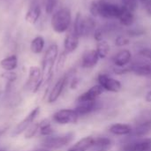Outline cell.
<instances>
[{"mask_svg":"<svg viewBox=\"0 0 151 151\" xmlns=\"http://www.w3.org/2000/svg\"><path fill=\"white\" fill-rule=\"evenodd\" d=\"M41 15V6L38 0H32L28 11L26 14V20L31 24H34L37 21Z\"/></svg>","mask_w":151,"mask_h":151,"instance_id":"e0dca14e","label":"cell"},{"mask_svg":"<svg viewBox=\"0 0 151 151\" xmlns=\"http://www.w3.org/2000/svg\"><path fill=\"white\" fill-rule=\"evenodd\" d=\"M43 47H44V40L42 36H37L35 39H33L30 45V49L32 52L35 54L41 53L43 50Z\"/></svg>","mask_w":151,"mask_h":151,"instance_id":"d4e9b609","label":"cell"},{"mask_svg":"<svg viewBox=\"0 0 151 151\" xmlns=\"http://www.w3.org/2000/svg\"><path fill=\"white\" fill-rule=\"evenodd\" d=\"M151 150V138H137L122 147V151H150Z\"/></svg>","mask_w":151,"mask_h":151,"instance_id":"ba28073f","label":"cell"},{"mask_svg":"<svg viewBox=\"0 0 151 151\" xmlns=\"http://www.w3.org/2000/svg\"><path fill=\"white\" fill-rule=\"evenodd\" d=\"M42 72L37 66H31L29 69V77L27 80V87L33 92H36L41 88Z\"/></svg>","mask_w":151,"mask_h":151,"instance_id":"9c48e42d","label":"cell"},{"mask_svg":"<svg viewBox=\"0 0 151 151\" xmlns=\"http://www.w3.org/2000/svg\"><path fill=\"white\" fill-rule=\"evenodd\" d=\"M80 37L74 33L73 30L69 32L64 41V48H65V52L66 54L72 53L76 50V49L79 46V42Z\"/></svg>","mask_w":151,"mask_h":151,"instance_id":"9a60e30c","label":"cell"},{"mask_svg":"<svg viewBox=\"0 0 151 151\" xmlns=\"http://www.w3.org/2000/svg\"><path fill=\"white\" fill-rule=\"evenodd\" d=\"M130 44V37L127 35H119L115 38V45L117 47L122 48Z\"/></svg>","mask_w":151,"mask_h":151,"instance_id":"4316f807","label":"cell"},{"mask_svg":"<svg viewBox=\"0 0 151 151\" xmlns=\"http://www.w3.org/2000/svg\"><path fill=\"white\" fill-rule=\"evenodd\" d=\"M79 118L80 116L74 109H62L53 115V120L59 125L75 124Z\"/></svg>","mask_w":151,"mask_h":151,"instance_id":"8992f818","label":"cell"},{"mask_svg":"<svg viewBox=\"0 0 151 151\" xmlns=\"http://www.w3.org/2000/svg\"><path fill=\"white\" fill-rule=\"evenodd\" d=\"M99 108L98 101H83V102H77V106L74 109L78 115L86 116L92 112H94L96 109Z\"/></svg>","mask_w":151,"mask_h":151,"instance_id":"4fadbf2b","label":"cell"},{"mask_svg":"<svg viewBox=\"0 0 151 151\" xmlns=\"http://www.w3.org/2000/svg\"><path fill=\"white\" fill-rule=\"evenodd\" d=\"M73 76H74V71H70L67 73H65V75H63L56 82V84L53 86V88H52V89L50 92L49 96H48V102L50 104L55 103L60 97V96L62 95V93L65 90V87L67 86L70 79Z\"/></svg>","mask_w":151,"mask_h":151,"instance_id":"5b68a950","label":"cell"},{"mask_svg":"<svg viewBox=\"0 0 151 151\" xmlns=\"http://www.w3.org/2000/svg\"><path fill=\"white\" fill-rule=\"evenodd\" d=\"M132 127L127 124L115 123L109 127V132L117 136H127L132 133Z\"/></svg>","mask_w":151,"mask_h":151,"instance_id":"d6986e66","label":"cell"},{"mask_svg":"<svg viewBox=\"0 0 151 151\" xmlns=\"http://www.w3.org/2000/svg\"><path fill=\"white\" fill-rule=\"evenodd\" d=\"M122 6L134 12L138 8V0H121Z\"/></svg>","mask_w":151,"mask_h":151,"instance_id":"f1b7e54d","label":"cell"},{"mask_svg":"<svg viewBox=\"0 0 151 151\" xmlns=\"http://www.w3.org/2000/svg\"><path fill=\"white\" fill-rule=\"evenodd\" d=\"M58 0H44L45 11L48 14L52 13L58 4Z\"/></svg>","mask_w":151,"mask_h":151,"instance_id":"4dcf8cb0","label":"cell"},{"mask_svg":"<svg viewBox=\"0 0 151 151\" xmlns=\"http://www.w3.org/2000/svg\"><path fill=\"white\" fill-rule=\"evenodd\" d=\"M142 4L143 5V8L145 10L147 15L151 17V0H144Z\"/></svg>","mask_w":151,"mask_h":151,"instance_id":"836d02e7","label":"cell"},{"mask_svg":"<svg viewBox=\"0 0 151 151\" xmlns=\"http://www.w3.org/2000/svg\"><path fill=\"white\" fill-rule=\"evenodd\" d=\"M99 59L100 58L96 50H88L82 54L81 65L84 69H92L98 64Z\"/></svg>","mask_w":151,"mask_h":151,"instance_id":"8fae6325","label":"cell"},{"mask_svg":"<svg viewBox=\"0 0 151 151\" xmlns=\"http://www.w3.org/2000/svg\"><path fill=\"white\" fill-rule=\"evenodd\" d=\"M72 23V14L71 11L66 8H61L57 11L51 19V27L53 30L57 33H64L67 31Z\"/></svg>","mask_w":151,"mask_h":151,"instance_id":"3957f363","label":"cell"},{"mask_svg":"<svg viewBox=\"0 0 151 151\" xmlns=\"http://www.w3.org/2000/svg\"><path fill=\"white\" fill-rule=\"evenodd\" d=\"M40 127H39V130L41 132V134L43 136H51L52 134L54 133V130L50 123V121H48L47 119L42 120L41 123H39Z\"/></svg>","mask_w":151,"mask_h":151,"instance_id":"484cf974","label":"cell"},{"mask_svg":"<svg viewBox=\"0 0 151 151\" xmlns=\"http://www.w3.org/2000/svg\"><path fill=\"white\" fill-rule=\"evenodd\" d=\"M151 132V120H146L138 124L134 128H133L131 136L135 138H143Z\"/></svg>","mask_w":151,"mask_h":151,"instance_id":"ac0fdd59","label":"cell"},{"mask_svg":"<svg viewBox=\"0 0 151 151\" xmlns=\"http://www.w3.org/2000/svg\"><path fill=\"white\" fill-rule=\"evenodd\" d=\"M94 38L95 40L98 42L100 41H103L104 40V36L105 35V32L104 30V28H96L94 32Z\"/></svg>","mask_w":151,"mask_h":151,"instance_id":"1f68e13d","label":"cell"},{"mask_svg":"<svg viewBox=\"0 0 151 151\" xmlns=\"http://www.w3.org/2000/svg\"><path fill=\"white\" fill-rule=\"evenodd\" d=\"M74 138L73 133H67L63 135L58 136H48L44 138L42 142V145L49 150H58L70 144Z\"/></svg>","mask_w":151,"mask_h":151,"instance_id":"277c9868","label":"cell"},{"mask_svg":"<svg viewBox=\"0 0 151 151\" xmlns=\"http://www.w3.org/2000/svg\"><path fill=\"white\" fill-rule=\"evenodd\" d=\"M145 34V29L142 27H130L127 31V35L129 37H138V36H142Z\"/></svg>","mask_w":151,"mask_h":151,"instance_id":"83f0119b","label":"cell"},{"mask_svg":"<svg viewBox=\"0 0 151 151\" xmlns=\"http://www.w3.org/2000/svg\"><path fill=\"white\" fill-rule=\"evenodd\" d=\"M97 82L104 88V90L111 93H119L122 89L121 82L119 80L112 78L106 73L98 74Z\"/></svg>","mask_w":151,"mask_h":151,"instance_id":"52a82bcc","label":"cell"},{"mask_svg":"<svg viewBox=\"0 0 151 151\" xmlns=\"http://www.w3.org/2000/svg\"><path fill=\"white\" fill-rule=\"evenodd\" d=\"M111 145V141L107 137H99L96 138L95 145L93 148H95L96 151H106Z\"/></svg>","mask_w":151,"mask_h":151,"instance_id":"cb8c5ba5","label":"cell"},{"mask_svg":"<svg viewBox=\"0 0 151 151\" xmlns=\"http://www.w3.org/2000/svg\"><path fill=\"white\" fill-rule=\"evenodd\" d=\"M150 151H151V150H150Z\"/></svg>","mask_w":151,"mask_h":151,"instance_id":"60d3db41","label":"cell"},{"mask_svg":"<svg viewBox=\"0 0 151 151\" xmlns=\"http://www.w3.org/2000/svg\"><path fill=\"white\" fill-rule=\"evenodd\" d=\"M145 101L149 104H151V90L147 92V94L145 95Z\"/></svg>","mask_w":151,"mask_h":151,"instance_id":"d590c367","label":"cell"},{"mask_svg":"<svg viewBox=\"0 0 151 151\" xmlns=\"http://www.w3.org/2000/svg\"><path fill=\"white\" fill-rule=\"evenodd\" d=\"M96 21L91 17H83L82 24V36H88L94 34L96 30Z\"/></svg>","mask_w":151,"mask_h":151,"instance_id":"44dd1931","label":"cell"},{"mask_svg":"<svg viewBox=\"0 0 151 151\" xmlns=\"http://www.w3.org/2000/svg\"><path fill=\"white\" fill-rule=\"evenodd\" d=\"M96 138L92 136H86L79 140L67 151H88L92 149L95 145Z\"/></svg>","mask_w":151,"mask_h":151,"instance_id":"2e32d148","label":"cell"},{"mask_svg":"<svg viewBox=\"0 0 151 151\" xmlns=\"http://www.w3.org/2000/svg\"><path fill=\"white\" fill-rule=\"evenodd\" d=\"M69 81H70V88H71L72 89L76 88L78 87L79 83H80V80H79L77 77H75V76H73V77L70 79Z\"/></svg>","mask_w":151,"mask_h":151,"instance_id":"e575fe53","label":"cell"},{"mask_svg":"<svg viewBox=\"0 0 151 151\" xmlns=\"http://www.w3.org/2000/svg\"><path fill=\"white\" fill-rule=\"evenodd\" d=\"M138 1H141V2H142H142H143V1H144V0H138Z\"/></svg>","mask_w":151,"mask_h":151,"instance_id":"74e56055","label":"cell"},{"mask_svg":"<svg viewBox=\"0 0 151 151\" xmlns=\"http://www.w3.org/2000/svg\"><path fill=\"white\" fill-rule=\"evenodd\" d=\"M40 112V108L39 107H36L35 108L33 111H30V113L22 120L20 121L17 127H15V129L13 130V133H12V135H19L21 133L25 132L33 123V121L35 119V118L37 117V115L39 114Z\"/></svg>","mask_w":151,"mask_h":151,"instance_id":"30bf717a","label":"cell"},{"mask_svg":"<svg viewBox=\"0 0 151 151\" xmlns=\"http://www.w3.org/2000/svg\"><path fill=\"white\" fill-rule=\"evenodd\" d=\"M18 65V58L15 55L9 56L4 58L0 61V66L5 71H12L17 67Z\"/></svg>","mask_w":151,"mask_h":151,"instance_id":"7402d4cb","label":"cell"},{"mask_svg":"<svg viewBox=\"0 0 151 151\" xmlns=\"http://www.w3.org/2000/svg\"><path fill=\"white\" fill-rule=\"evenodd\" d=\"M96 50L99 58L104 59V58H107V56L109 55L110 50H111V46L107 41L103 40V41H100L97 42Z\"/></svg>","mask_w":151,"mask_h":151,"instance_id":"603a6c76","label":"cell"},{"mask_svg":"<svg viewBox=\"0 0 151 151\" xmlns=\"http://www.w3.org/2000/svg\"><path fill=\"white\" fill-rule=\"evenodd\" d=\"M139 55L148 60H151V48H143L140 50Z\"/></svg>","mask_w":151,"mask_h":151,"instance_id":"d6a6232c","label":"cell"},{"mask_svg":"<svg viewBox=\"0 0 151 151\" xmlns=\"http://www.w3.org/2000/svg\"><path fill=\"white\" fill-rule=\"evenodd\" d=\"M5 131H6V129H5V128H4V129H1V130H0V137L4 134V132H5Z\"/></svg>","mask_w":151,"mask_h":151,"instance_id":"8d00e7d4","label":"cell"},{"mask_svg":"<svg viewBox=\"0 0 151 151\" xmlns=\"http://www.w3.org/2000/svg\"><path fill=\"white\" fill-rule=\"evenodd\" d=\"M35 151H50V150H35Z\"/></svg>","mask_w":151,"mask_h":151,"instance_id":"f35d334b","label":"cell"},{"mask_svg":"<svg viewBox=\"0 0 151 151\" xmlns=\"http://www.w3.org/2000/svg\"><path fill=\"white\" fill-rule=\"evenodd\" d=\"M39 123H35V124H32L27 130H26V134H25V138L27 139H29V138H32L35 135V134L37 133V131L39 130Z\"/></svg>","mask_w":151,"mask_h":151,"instance_id":"f546056e","label":"cell"},{"mask_svg":"<svg viewBox=\"0 0 151 151\" xmlns=\"http://www.w3.org/2000/svg\"><path fill=\"white\" fill-rule=\"evenodd\" d=\"M118 19L123 27H132L134 22V19H135L134 12H133L127 10V8L123 7Z\"/></svg>","mask_w":151,"mask_h":151,"instance_id":"ffe728a7","label":"cell"},{"mask_svg":"<svg viewBox=\"0 0 151 151\" xmlns=\"http://www.w3.org/2000/svg\"><path fill=\"white\" fill-rule=\"evenodd\" d=\"M112 61L116 67H126L129 65L132 61V52L127 49H122L116 53Z\"/></svg>","mask_w":151,"mask_h":151,"instance_id":"7c38bea8","label":"cell"},{"mask_svg":"<svg viewBox=\"0 0 151 151\" xmlns=\"http://www.w3.org/2000/svg\"><path fill=\"white\" fill-rule=\"evenodd\" d=\"M58 54V47L57 44H51L46 50L43 60H42V79L41 87L46 84L52 76V69Z\"/></svg>","mask_w":151,"mask_h":151,"instance_id":"7a4b0ae2","label":"cell"},{"mask_svg":"<svg viewBox=\"0 0 151 151\" xmlns=\"http://www.w3.org/2000/svg\"><path fill=\"white\" fill-rule=\"evenodd\" d=\"M0 151H4V150H0Z\"/></svg>","mask_w":151,"mask_h":151,"instance_id":"ab89813d","label":"cell"},{"mask_svg":"<svg viewBox=\"0 0 151 151\" xmlns=\"http://www.w3.org/2000/svg\"><path fill=\"white\" fill-rule=\"evenodd\" d=\"M123 6L105 1H93L89 6L90 13L95 17H103L105 19H118Z\"/></svg>","mask_w":151,"mask_h":151,"instance_id":"6da1fadb","label":"cell"},{"mask_svg":"<svg viewBox=\"0 0 151 151\" xmlns=\"http://www.w3.org/2000/svg\"><path fill=\"white\" fill-rule=\"evenodd\" d=\"M104 88L99 85L92 86L88 90L82 93L76 100V102H83V101H96L97 98L104 93Z\"/></svg>","mask_w":151,"mask_h":151,"instance_id":"5bb4252c","label":"cell"}]
</instances>
